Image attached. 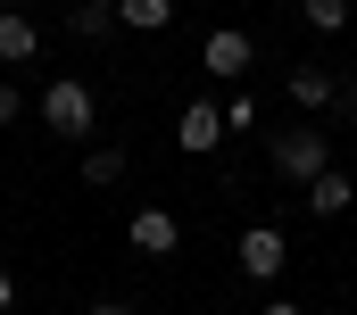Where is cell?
<instances>
[{"mask_svg":"<svg viewBox=\"0 0 357 315\" xmlns=\"http://www.w3.org/2000/svg\"><path fill=\"white\" fill-rule=\"evenodd\" d=\"M175 240H183V224L167 208H133V249H142V257H167Z\"/></svg>","mask_w":357,"mask_h":315,"instance_id":"7","label":"cell"},{"mask_svg":"<svg viewBox=\"0 0 357 315\" xmlns=\"http://www.w3.org/2000/svg\"><path fill=\"white\" fill-rule=\"evenodd\" d=\"M17 307V274H8V266H0V315Z\"/></svg>","mask_w":357,"mask_h":315,"instance_id":"16","label":"cell"},{"mask_svg":"<svg viewBox=\"0 0 357 315\" xmlns=\"http://www.w3.org/2000/svg\"><path fill=\"white\" fill-rule=\"evenodd\" d=\"M282 266H291V240L274 233V224H250V233H241V274H250V282H274Z\"/></svg>","mask_w":357,"mask_h":315,"instance_id":"4","label":"cell"},{"mask_svg":"<svg viewBox=\"0 0 357 315\" xmlns=\"http://www.w3.org/2000/svg\"><path fill=\"white\" fill-rule=\"evenodd\" d=\"M125 174V150H84V183L100 191V183H116Z\"/></svg>","mask_w":357,"mask_h":315,"instance_id":"13","label":"cell"},{"mask_svg":"<svg viewBox=\"0 0 357 315\" xmlns=\"http://www.w3.org/2000/svg\"><path fill=\"white\" fill-rule=\"evenodd\" d=\"M116 25H133V33H167V25H175V0H116Z\"/></svg>","mask_w":357,"mask_h":315,"instance_id":"8","label":"cell"},{"mask_svg":"<svg viewBox=\"0 0 357 315\" xmlns=\"http://www.w3.org/2000/svg\"><path fill=\"white\" fill-rule=\"evenodd\" d=\"M250 59H258V42H250L241 25H216V33L199 42V67H208V75H225V83L250 75Z\"/></svg>","mask_w":357,"mask_h":315,"instance_id":"3","label":"cell"},{"mask_svg":"<svg viewBox=\"0 0 357 315\" xmlns=\"http://www.w3.org/2000/svg\"><path fill=\"white\" fill-rule=\"evenodd\" d=\"M216 141H225V108H216V100H191V108H183V116H175V150L208 158V150H216Z\"/></svg>","mask_w":357,"mask_h":315,"instance_id":"5","label":"cell"},{"mask_svg":"<svg viewBox=\"0 0 357 315\" xmlns=\"http://www.w3.org/2000/svg\"><path fill=\"white\" fill-rule=\"evenodd\" d=\"M0 17H8V8H0Z\"/></svg>","mask_w":357,"mask_h":315,"instance_id":"19","label":"cell"},{"mask_svg":"<svg viewBox=\"0 0 357 315\" xmlns=\"http://www.w3.org/2000/svg\"><path fill=\"white\" fill-rule=\"evenodd\" d=\"M108 25H116V0H84V8H75V33H84V42H100Z\"/></svg>","mask_w":357,"mask_h":315,"instance_id":"12","label":"cell"},{"mask_svg":"<svg viewBox=\"0 0 357 315\" xmlns=\"http://www.w3.org/2000/svg\"><path fill=\"white\" fill-rule=\"evenodd\" d=\"M225 133H258V100H250V91L225 100Z\"/></svg>","mask_w":357,"mask_h":315,"instance_id":"14","label":"cell"},{"mask_svg":"<svg viewBox=\"0 0 357 315\" xmlns=\"http://www.w3.org/2000/svg\"><path fill=\"white\" fill-rule=\"evenodd\" d=\"M291 100L299 108H333V75L324 67H291Z\"/></svg>","mask_w":357,"mask_h":315,"instance_id":"9","label":"cell"},{"mask_svg":"<svg viewBox=\"0 0 357 315\" xmlns=\"http://www.w3.org/2000/svg\"><path fill=\"white\" fill-rule=\"evenodd\" d=\"M299 199H307V216H324V224H333V216H341V208L357 199V183L341 174V166H324V174H316V183H307Z\"/></svg>","mask_w":357,"mask_h":315,"instance_id":"6","label":"cell"},{"mask_svg":"<svg viewBox=\"0 0 357 315\" xmlns=\"http://www.w3.org/2000/svg\"><path fill=\"white\" fill-rule=\"evenodd\" d=\"M299 17H307L316 33H341V25H349V0H299Z\"/></svg>","mask_w":357,"mask_h":315,"instance_id":"11","label":"cell"},{"mask_svg":"<svg viewBox=\"0 0 357 315\" xmlns=\"http://www.w3.org/2000/svg\"><path fill=\"white\" fill-rule=\"evenodd\" d=\"M33 50H42V33H33L17 8H8V17H0V59H33Z\"/></svg>","mask_w":357,"mask_h":315,"instance_id":"10","label":"cell"},{"mask_svg":"<svg viewBox=\"0 0 357 315\" xmlns=\"http://www.w3.org/2000/svg\"><path fill=\"white\" fill-rule=\"evenodd\" d=\"M42 125H50L59 141H91V125H100V100H91V83L59 75L50 91H42Z\"/></svg>","mask_w":357,"mask_h":315,"instance_id":"1","label":"cell"},{"mask_svg":"<svg viewBox=\"0 0 357 315\" xmlns=\"http://www.w3.org/2000/svg\"><path fill=\"white\" fill-rule=\"evenodd\" d=\"M266 315H307V307H299V299H266Z\"/></svg>","mask_w":357,"mask_h":315,"instance_id":"17","label":"cell"},{"mask_svg":"<svg viewBox=\"0 0 357 315\" xmlns=\"http://www.w3.org/2000/svg\"><path fill=\"white\" fill-rule=\"evenodd\" d=\"M17 116H25V100H17V91L0 83V125H17Z\"/></svg>","mask_w":357,"mask_h":315,"instance_id":"15","label":"cell"},{"mask_svg":"<svg viewBox=\"0 0 357 315\" xmlns=\"http://www.w3.org/2000/svg\"><path fill=\"white\" fill-rule=\"evenodd\" d=\"M274 174H282V183H299V191H307V183H316V174H324V166H333V150H324V133H316V125H291V133H274Z\"/></svg>","mask_w":357,"mask_h":315,"instance_id":"2","label":"cell"},{"mask_svg":"<svg viewBox=\"0 0 357 315\" xmlns=\"http://www.w3.org/2000/svg\"><path fill=\"white\" fill-rule=\"evenodd\" d=\"M91 315H133V307H116V299H100V307H91Z\"/></svg>","mask_w":357,"mask_h":315,"instance_id":"18","label":"cell"}]
</instances>
